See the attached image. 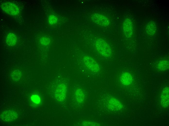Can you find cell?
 Listing matches in <instances>:
<instances>
[{
	"label": "cell",
	"mask_w": 169,
	"mask_h": 126,
	"mask_svg": "<svg viewBox=\"0 0 169 126\" xmlns=\"http://www.w3.org/2000/svg\"><path fill=\"white\" fill-rule=\"evenodd\" d=\"M49 22L51 24H54L56 23L58 21V19L55 16L51 15L50 16L49 19Z\"/></svg>",
	"instance_id": "obj_16"
},
{
	"label": "cell",
	"mask_w": 169,
	"mask_h": 126,
	"mask_svg": "<svg viewBox=\"0 0 169 126\" xmlns=\"http://www.w3.org/2000/svg\"><path fill=\"white\" fill-rule=\"evenodd\" d=\"M67 90V86L65 84L59 83L55 92V96L56 100L60 102L64 101L66 98Z\"/></svg>",
	"instance_id": "obj_4"
},
{
	"label": "cell",
	"mask_w": 169,
	"mask_h": 126,
	"mask_svg": "<svg viewBox=\"0 0 169 126\" xmlns=\"http://www.w3.org/2000/svg\"><path fill=\"white\" fill-rule=\"evenodd\" d=\"M169 87H166L163 89L161 96V103L164 108H166L169 106Z\"/></svg>",
	"instance_id": "obj_9"
},
{
	"label": "cell",
	"mask_w": 169,
	"mask_h": 126,
	"mask_svg": "<svg viewBox=\"0 0 169 126\" xmlns=\"http://www.w3.org/2000/svg\"><path fill=\"white\" fill-rule=\"evenodd\" d=\"M12 79L15 81H17L20 79L22 74L21 71L18 69L14 70L11 75Z\"/></svg>",
	"instance_id": "obj_15"
},
{
	"label": "cell",
	"mask_w": 169,
	"mask_h": 126,
	"mask_svg": "<svg viewBox=\"0 0 169 126\" xmlns=\"http://www.w3.org/2000/svg\"><path fill=\"white\" fill-rule=\"evenodd\" d=\"M75 97L77 102L81 103L84 99L85 95L83 91L81 88L77 89L75 92Z\"/></svg>",
	"instance_id": "obj_13"
},
{
	"label": "cell",
	"mask_w": 169,
	"mask_h": 126,
	"mask_svg": "<svg viewBox=\"0 0 169 126\" xmlns=\"http://www.w3.org/2000/svg\"><path fill=\"white\" fill-rule=\"evenodd\" d=\"M158 69L163 71L167 70L169 68V62L167 60H163L159 62L157 65Z\"/></svg>",
	"instance_id": "obj_14"
},
{
	"label": "cell",
	"mask_w": 169,
	"mask_h": 126,
	"mask_svg": "<svg viewBox=\"0 0 169 126\" xmlns=\"http://www.w3.org/2000/svg\"><path fill=\"white\" fill-rule=\"evenodd\" d=\"M123 107V105L121 102L116 98L111 97L108 100L107 107L111 110H119L122 109Z\"/></svg>",
	"instance_id": "obj_6"
},
{
	"label": "cell",
	"mask_w": 169,
	"mask_h": 126,
	"mask_svg": "<svg viewBox=\"0 0 169 126\" xmlns=\"http://www.w3.org/2000/svg\"><path fill=\"white\" fill-rule=\"evenodd\" d=\"M83 59L85 66L91 71L94 72H97L100 71V68L99 64L92 57L85 56L83 57Z\"/></svg>",
	"instance_id": "obj_3"
},
{
	"label": "cell",
	"mask_w": 169,
	"mask_h": 126,
	"mask_svg": "<svg viewBox=\"0 0 169 126\" xmlns=\"http://www.w3.org/2000/svg\"><path fill=\"white\" fill-rule=\"evenodd\" d=\"M123 31L126 37H130L132 33V23L131 20L127 18L123 24Z\"/></svg>",
	"instance_id": "obj_8"
},
{
	"label": "cell",
	"mask_w": 169,
	"mask_h": 126,
	"mask_svg": "<svg viewBox=\"0 0 169 126\" xmlns=\"http://www.w3.org/2000/svg\"><path fill=\"white\" fill-rule=\"evenodd\" d=\"M17 40L16 36L11 33H9L6 38V41L7 44L8 45L11 46L15 45L17 42Z\"/></svg>",
	"instance_id": "obj_11"
},
{
	"label": "cell",
	"mask_w": 169,
	"mask_h": 126,
	"mask_svg": "<svg viewBox=\"0 0 169 126\" xmlns=\"http://www.w3.org/2000/svg\"><path fill=\"white\" fill-rule=\"evenodd\" d=\"M50 42V40L47 38L43 37L41 39L40 42L43 45H48L49 44Z\"/></svg>",
	"instance_id": "obj_17"
},
{
	"label": "cell",
	"mask_w": 169,
	"mask_h": 126,
	"mask_svg": "<svg viewBox=\"0 0 169 126\" xmlns=\"http://www.w3.org/2000/svg\"><path fill=\"white\" fill-rule=\"evenodd\" d=\"M17 113L14 111L7 110L4 111L0 115V118L3 121L9 122L14 120L17 117Z\"/></svg>",
	"instance_id": "obj_7"
},
{
	"label": "cell",
	"mask_w": 169,
	"mask_h": 126,
	"mask_svg": "<svg viewBox=\"0 0 169 126\" xmlns=\"http://www.w3.org/2000/svg\"><path fill=\"white\" fill-rule=\"evenodd\" d=\"M95 45L99 53L105 57H109L111 55L112 50L109 44L104 40L101 38L97 39Z\"/></svg>",
	"instance_id": "obj_1"
},
{
	"label": "cell",
	"mask_w": 169,
	"mask_h": 126,
	"mask_svg": "<svg viewBox=\"0 0 169 126\" xmlns=\"http://www.w3.org/2000/svg\"><path fill=\"white\" fill-rule=\"evenodd\" d=\"M92 19L95 23L101 26H107L110 24L109 19L104 16L99 14L95 13L93 14Z\"/></svg>",
	"instance_id": "obj_5"
},
{
	"label": "cell",
	"mask_w": 169,
	"mask_h": 126,
	"mask_svg": "<svg viewBox=\"0 0 169 126\" xmlns=\"http://www.w3.org/2000/svg\"><path fill=\"white\" fill-rule=\"evenodd\" d=\"M84 124H84L85 126H99V125L97 124V123H92L91 122H86L84 123Z\"/></svg>",
	"instance_id": "obj_18"
},
{
	"label": "cell",
	"mask_w": 169,
	"mask_h": 126,
	"mask_svg": "<svg viewBox=\"0 0 169 126\" xmlns=\"http://www.w3.org/2000/svg\"><path fill=\"white\" fill-rule=\"evenodd\" d=\"M156 31V25L154 22L151 21L148 24L146 29L147 34L150 35H153L155 34Z\"/></svg>",
	"instance_id": "obj_12"
},
{
	"label": "cell",
	"mask_w": 169,
	"mask_h": 126,
	"mask_svg": "<svg viewBox=\"0 0 169 126\" xmlns=\"http://www.w3.org/2000/svg\"><path fill=\"white\" fill-rule=\"evenodd\" d=\"M2 10L5 12L12 16H16L19 13V9L15 4L10 2H3L0 5Z\"/></svg>",
	"instance_id": "obj_2"
},
{
	"label": "cell",
	"mask_w": 169,
	"mask_h": 126,
	"mask_svg": "<svg viewBox=\"0 0 169 126\" xmlns=\"http://www.w3.org/2000/svg\"><path fill=\"white\" fill-rule=\"evenodd\" d=\"M120 80L122 84L125 86H128L132 83L133 77L130 73L125 72L123 73L121 76Z\"/></svg>",
	"instance_id": "obj_10"
}]
</instances>
